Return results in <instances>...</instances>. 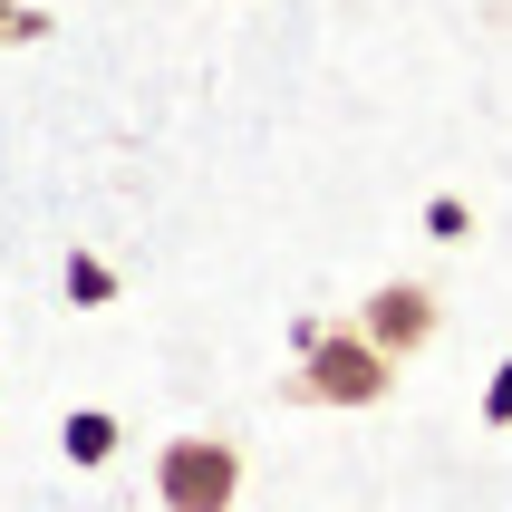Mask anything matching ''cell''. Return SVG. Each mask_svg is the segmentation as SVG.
<instances>
[{"label": "cell", "instance_id": "obj_1", "mask_svg": "<svg viewBox=\"0 0 512 512\" xmlns=\"http://www.w3.org/2000/svg\"><path fill=\"white\" fill-rule=\"evenodd\" d=\"M387 387H397V358L368 329H300V377H290L300 406H377Z\"/></svg>", "mask_w": 512, "mask_h": 512}, {"label": "cell", "instance_id": "obj_2", "mask_svg": "<svg viewBox=\"0 0 512 512\" xmlns=\"http://www.w3.org/2000/svg\"><path fill=\"white\" fill-rule=\"evenodd\" d=\"M155 503L165 512H232L242 503V445L223 435H174L155 455Z\"/></svg>", "mask_w": 512, "mask_h": 512}, {"label": "cell", "instance_id": "obj_4", "mask_svg": "<svg viewBox=\"0 0 512 512\" xmlns=\"http://www.w3.org/2000/svg\"><path fill=\"white\" fill-rule=\"evenodd\" d=\"M107 455H116V416H97V406L68 416V464H107Z\"/></svg>", "mask_w": 512, "mask_h": 512}, {"label": "cell", "instance_id": "obj_7", "mask_svg": "<svg viewBox=\"0 0 512 512\" xmlns=\"http://www.w3.org/2000/svg\"><path fill=\"white\" fill-rule=\"evenodd\" d=\"M39 29H49L39 10H10V0H0V39H39Z\"/></svg>", "mask_w": 512, "mask_h": 512}, {"label": "cell", "instance_id": "obj_5", "mask_svg": "<svg viewBox=\"0 0 512 512\" xmlns=\"http://www.w3.org/2000/svg\"><path fill=\"white\" fill-rule=\"evenodd\" d=\"M68 300H78V310H107V300H116V281H107V261H68Z\"/></svg>", "mask_w": 512, "mask_h": 512}, {"label": "cell", "instance_id": "obj_6", "mask_svg": "<svg viewBox=\"0 0 512 512\" xmlns=\"http://www.w3.org/2000/svg\"><path fill=\"white\" fill-rule=\"evenodd\" d=\"M484 416H493V426H512V358L493 368V387H484Z\"/></svg>", "mask_w": 512, "mask_h": 512}, {"label": "cell", "instance_id": "obj_3", "mask_svg": "<svg viewBox=\"0 0 512 512\" xmlns=\"http://www.w3.org/2000/svg\"><path fill=\"white\" fill-rule=\"evenodd\" d=\"M358 329H368L387 358H416V348L445 329V310H435V290H426V281H377L368 300H358Z\"/></svg>", "mask_w": 512, "mask_h": 512}]
</instances>
